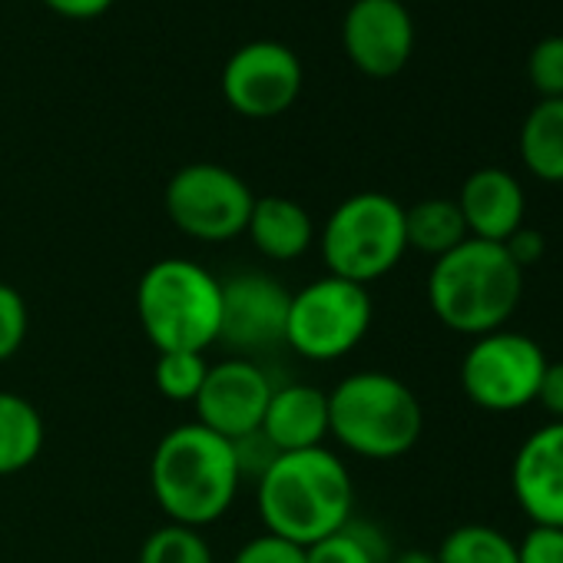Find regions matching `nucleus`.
I'll list each match as a JSON object with an SVG mask.
<instances>
[{
	"label": "nucleus",
	"mask_w": 563,
	"mask_h": 563,
	"mask_svg": "<svg viewBox=\"0 0 563 563\" xmlns=\"http://www.w3.org/2000/svg\"><path fill=\"white\" fill-rule=\"evenodd\" d=\"M136 563H216V553L202 530L163 523L143 540Z\"/></svg>",
	"instance_id": "5701e85b"
},
{
	"label": "nucleus",
	"mask_w": 563,
	"mask_h": 563,
	"mask_svg": "<svg viewBox=\"0 0 563 563\" xmlns=\"http://www.w3.org/2000/svg\"><path fill=\"white\" fill-rule=\"evenodd\" d=\"M438 563H517V543L490 523H461L434 550Z\"/></svg>",
	"instance_id": "4be33fe9"
},
{
	"label": "nucleus",
	"mask_w": 563,
	"mask_h": 563,
	"mask_svg": "<svg viewBox=\"0 0 563 563\" xmlns=\"http://www.w3.org/2000/svg\"><path fill=\"white\" fill-rule=\"evenodd\" d=\"M232 563H306V547L275 533H258L232 553Z\"/></svg>",
	"instance_id": "bb28decb"
},
{
	"label": "nucleus",
	"mask_w": 563,
	"mask_h": 563,
	"mask_svg": "<svg viewBox=\"0 0 563 563\" xmlns=\"http://www.w3.org/2000/svg\"><path fill=\"white\" fill-rule=\"evenodd\" d=\"M428 306L434 319L467 339L507 329L523 299V272L500 242L464 239L428 272Z\"/></svg>",
	"instance_id": "7ed1b4c3"
},
{
	"label": "nucleus",
	"mask_w": 563,
	"mask_h": 563,
	"mask_svg": "<svg viewBox=\"0 0 563 563\" xmlns=\"http://www.w3.org/2000/svg\"><path fill=\"white\" fill-rule=\"evenodd\" d=\"M136 322L146 342L163 352H199L219 345L222 278L196 258H156L136 282Z\"/></svg>",
	"instance_id": "20e7f679"
},
{
	"label": "nucleus",
	"mask_w": 563,
	"mask_h": 563,
	"mask_svg": "<svg viewBox=\"0 0 563 563\" xmlns=\"http://www.w3.org/2000/svg\"><path fill=\"white\" fill-rule=\"evenodd\" d=\"M316 242L329 275L372 286L391 275L408 252L405 206L388 192H355L329 212Z\"/></svg>",
	"instance_id": "423d86ee"
},
{
	"label": "nucleus",
	"mask_w": 563,
	"mask_h": 563,
	"mask_svg": "<svg viewBox=\"0 0 563 563\" xmlns=\"http://www.w3.org/2000/svg\"><path fill=\"white\" fill-rule=\"evenodd\" d=\"M504 249H507V255L514 258V265L520 268V272H527L530 265H537L543 255H547V239H543V232H537V229H530V225H520L507 242H500Z\"/></svg>",
	"instance_id": "c85d7f7f"
},
{
	"label": "nucleus",
	"mask_w": 563,
	"mask_h": 563,
	"mask_svg": "<svg viewBox=\"0 0 563 563\" xmlns=\"http://www.w3.org/2000/svg\"><path fill=\"white\" fill-rule=\"evenodd\" d=\"M375 322V302L368 296V286L322 275L299 292H292L289 302V322H286V345L316 365L342 362L352 355Z\"/></svg>",
	"instance_id": "0eeeda50"
},
{
	"label": "nucleus",
	"mask_w": 563,
	"mask_h": 563,
	"mask_svg": "<svg viewBox=\"0 0 563 563\" xmlns=\"http://www.w3.org/2000/svg\"><path fill=\"white\" fill-rule=\"evenodd\" d=\"M265 533L312 547L355 517V481L349 464L322 448L275 454L252 481Z\"/></svg>",
	"instance_id": "f257e3e1"
},
{
	"label": "nucleus",
	"mask_w": 563,
	"mask_h": 563,
	"mask_svg": "<svg viewBox=\"0 0 563 563\" xmlns=\"http://www.w3.org/2000/svg\"><path fill=\"white\" fill-rule=\"evenodd\" d=\"M27 332H31L27 299L14 286H8V282H0V365L11 362L24 349Z\"/></svg>",
	"instance_id": "393cba45"
},
{
	"label": "nucleus",
	"mask_w": 563,
	"mask_h": 563,
	"mask_svg": "<svg viewBox=\"0 0 563 563\" xmlns=\"http://www.w3.org/2000/svg\"><path fill=\"white\" fill-rule=\"evenodd\" d=\"M245 235L268 262H296L319 239L309 209L289 196H255Z\"/></svg>",
	"instance_id": "f3484780"
},
{
	"label": "nucleus",
	"mask_w": 563,
	"mask_h": 563,
	"mask_svg": "<svg viewBox=\"0 0 563 563\" xmlns=\"http://www.w3.org/2000/svg\"><path fill=\"white\" fill-rule=\"evenodd\" d=\"M391 553L395 550L378 523L352 517L342 530L312 543L306 563H388Z\"/></svg>",
	"instance_id": "412c9836"
},
{
	"label": "nucleus",
	"mask_w": 563,
	"mask_h": 563,
	"mask_svg": "<svg viewBox=\"0 0 563 563\" xmlns=\"http://www.w3.org/2000/svg\"><path fill=\"white\" fill-rule=\"evenodd\" d=\"M421 431L424 408L391 372H352L329 391V438L362 461H398Z\"/></svg>",
	"instance_id": "39448f33"
},
{
	"label": "nucleus",
	"mask_w": 563,
	"mask_h": 563,
	"mask_svg": "<svg viewBox=\"0 0 563 563\" xmlns=\"http://www.w3.org/2000/svg\"><path fill=\"white\" fill-rule=\"evenodd\" d=\"M169 222L196 242H232L245 235L255 192L219 163H189L173 173L163 192Z\"/></svg>",
	"instance_id": "6e6552de"
},
{
	"label": "nucleus",
	"mask_w": 563,
	"mask_h": 563,
	"mask_svg": "<svg viewBox=\"0 0 563 563\" xmlns=\"http://www.w3.org/2000/svg\"><path fill=\"white\" fill-rule=\"evenodd\" d=\"M209 362L199 352H163L153 365V385L163 398L176 405H192L202 391Z\"/></svg>",
	"instance_id": "b1692460"
},
{
	"label": "nucleus",
	"mask_w": 563,
	"mask_h": 563,
	"mask_svg": "<svg viewBox=\"0 0 563 563\" xmlns=\"http://www.w3.org/2000/svg\"><path fill=\"white\" fill-rule=\"evenodd\" d=\"M520 159L540 183H563V97L540 100L520 126Z\"/></svg>",
	"instance_id": "6ab92c4d"
},
{
	"label": "nucleus",
	"mask_w": 563,
	"mask_h": 563,
	"mask_svg": "<svg viewBox=\"0 0 563 563\" xmlns=\"http://www.w3.org/2000/svg\"><path fill=\"white\" fill-rule=\"evenodd\" d=\"M388 563H438V556L431 550H421V547H411V550H401V553H391Z\"/></svg>",
	"instance_id": "2f4dec72"
},
{
	"label": "nucleus",
	"mask_w": 563,
	"mask_h": 563,
	"mask_svg": "<svg viewBox=\"0 0 563 563\" xmlns=\"http://www.w3.org/2000/svg\"><path fill=\"white\" fill-rule=\"evenodd\" d=\"M510 490L537 527H563V421L527 434L510 464Z\"/></svg>",
	"instance_id": "4468645a"
},
{
	"label": "nucleus",
	"mask_w": 563,
	"mask_h": 563,
	"mask_svg": "<svg viewBox=\"0 0 563 563\" xmlns=\"http://www.w3.org/2000/svg\"><path fill=\"white\" fill-rule=\"evenodd\" d=\"M242 467L232 441L212 434L199 421L169 428L150 457V490L169 523L206 530L222 520L239 490Z\"/></svg>",
	"instance_id": "f03ea898"
},
{
	"label": "nucleus",
	"mask_w": 563,
	"mask_h": 563,
	"mask_svg": "<svg viewBox=\"0 0 563 563\" xmlns=\"http://www.w3.org/2000/svg\"><path fill=\"white\" fill-rule=\"evenodd\" d=\"M342 44L365 77L388 80L415 54V21L401 0H355L342 24Z\"/></svg>",
	"instance_id": "ddd939ff"
},
{
	"label": "nucleus",
	"mask_w": 563,
	"mask_h": 563,
	"mask_svg": "<svg viewBox=\"0 0 563 563\" xmlns=\"http://www.w3.org/2000/svg\"><path fill=\"white\" fill-rule=\"evenodd\" d=\"M527 74L540 100L563 97V34H550L537 41L527 60Z\"/></svg>",
	"instance_id": "a878e982"
},
{
	"label": "nucleus",
	"mask_w": 563,
	"mask_h": 563,
	"mask_svg": "<svg viewBox=\"0 0 563 563\" xmlns=\"http://www.w3.org/2000/svg\"><path fill=\"white\" fill-rule=\"evenodd\" d=\"M454 202L464 216L467 235L484 242H507L523 225V212H527L523 186L517 183L514 173L497 166L474 169L464 179Z\"/></svg>",
	"instance_id": "2eb2a0df"
},
{
	"label": "nucleus",
	"mask_w": 563,
	"mask_h": 563,
	"mask_svg": "<svg viewBox=\"0 0 563 563\" xmlns=\"http://www.w3.org/2000/svg\"><path fill=\"white\" fill-rule=\"evenodd\" d=\"M405 239H408V249L441 258L471 235H467L457 202L434 196V199H421L405 209Z\"/></svg>",
	"instance_id": "aec40b11"
},
{
	"label": "nucleus",
	"mask_w": 563,
	"mask_h": 563,
	"mask_svg": "<svg viewBox=\"0 0 563 563\" xmlns=\"http://www.w3.org/2000/svg\"><path fill=\"white\" fill-rule=\"evenodd\" d=\"M302 60L278 41H252L222 67V97L245 120L286 113L302 93Z\"/></svg>",
	"instance_id": "9d476101"
},
{
	"label": "nucleus",
	"mask_w": 563,
	"mask_h": 563,
	"mask_svg": "<svg viewBox=\"0 0 563 563\" xmlns=\"http://www.w3.org/2000/svg\"><path fill=\"white\" fill-rule=\"evenodd\" d=\"M292 292L275 275L235 272L222 278V322L219 345L239 358H255L286 345Z\"/></svg>",
	"instance_id": "9b49d317"
},
{
	"label": "nucleus",
	"mask_w": 563,
	"mask_h": 563,
	"mask_svg": "<svg viewBox=\"0 0 563 563\" xmlns=\"http://www.w3.org/2000/svg\"><path fill=\"white\" fill-rule=\"evenodd\" d=\"M537 405L550 415V421H563V362H547L537 388Z\"/></svg>",
	"instance_id": "c756f323"
},
{
	"label": "nucleus",
	"mask_w": 563,
	"mask_h": 563,
	"mask_svg": "<svg viewBox=\"0 0 563 563\" xmlns=\"http://www.w3.org/2000/svg\"><path fill=\"white\" fill-rule=\"evenodd\" d=\"M44 4L67 21H93L113 8V0H44Z\"/></svg>",
	"instance_id": "7c9ffc66"
},
{
	"label": "nucleus",
	"mask_w": 563,
	"mask_h": 563,
	"mask_svg": "<svg viewBox=\"0 0 563 563\" xmlns=\"http://www.w3.org/2000/svg\"><path fill=\"white\" fill-rule=\"evenodd\" d=\"M547 372L543 349L510 329L471 339L461 358V388L467 401L490 415H514L537 401L540 378Z\"/></svg>",
	"instance_id": "1a4fd4ad"
},
{
	"label": "nucleus",
	"mask_w": 563,
	"mask_h": 563,
	"mask_svg": "<svg viewBox=\"0 0 563 563\" xmlns=\"http://www.w3.org/2000/svg\"><path fill=\"white\" fill-rule=\"evenodd\" d=\"M47 441L37 405L18 391H0V477L27 471Z\"/></svg>",
	"instance_id": "a211bd4d"
},
{
	"label": "nucleus",
	"mask_w": 563,
	"mask_h": 563,
	"mask_svg": "<svg viewBox=\"0 0 563 563\" xmlns=\"http://www.w3.org/2000/svg\"><path fill=\"white\" fill-rule=\"evenodd\" d=\"M517 563H563V527H530L517 543Z\"/></svg>",
	"instance_id": "cd10ccee"
},
{
	"label": "nucleus",
	"mask_w": 563,
	"mask_h": 563,
	"mask_svg": "<svg viewBox=\"0 0 563 563\" xmlns=\"http://www.w3.org/2000/svg\"><path fill=\"white\" fill-rule=\"evenodd\" d=\"M275 382L255 358L229 355L209 365L202 391L196 395V421L225 441H239L262 428Z\"/></svg>",
	"instance_id": "f8f14e48"
},
{
	"label": "nucleus",
	"mask_w": 563,
	"mask_h": 563,
	"mask_svg": "<svg viewBox=\"0 0 563 563\" xmlns=\"http://www.w3.org/2000/svg\"><path fill=\"white\" fill-rule=\"evenodd\" d=\"M258 431L278 454L322 448L329 438V391L309 382L275 385Z\"/></svg>",
	"instance_id": "dca6fc26"
}]
</instances>
